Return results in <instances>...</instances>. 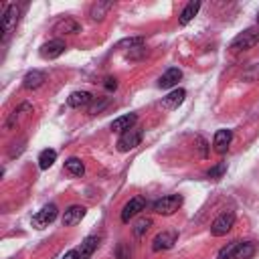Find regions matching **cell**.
<instances>
[{
  "label": "cell",
  "mask_w": 259,
  "mask_h": 259,
  "mask_svg": "<svg viewBox=\"0 0 259 259\" xmlns=\"http://www.w3.org/2000/svg\"><path fill=\"white\" fill-rule=\"evenodd\" d=\"M111 8H113V2H95L89 8V16H91V20H103Z\"/></svg>",
  "instance_id": "19"
},
{
  "label": "cell",
  "mask_w": 259,
  "mask_h": 259,
  "mask_svg": "<svg viewBox=\"0 0 259 259\" xmlns=\"http://www.w3.org/2000/svg\"><path fill=\"white\" fill-rule=\"evenodd\" d=\"M237 245H239V241H233V243H229L227 247H223V249L219 251L217 259H233V255H235V249H237Z\"/></svg>",
  "instance_id": "27"
},
{
  "label": "cell",
  "mask_w": 259,
  "mask_h": 259,
  "mask_svg": "<svg viewBox=\"0 0 259 259\" xmlns=\"http://www.w3.org/2000/svg\"><path fill=\"white\" fill-rule=\"evenodd\" d=\"M63 259H81V255H79V251L77 249H71V251H67L65 253V257Z\"/></svg>",
  "instance_id": "33"
},
{
  "label": "cell",
  "mask_w": 259,
  "mask_h": 259,
  "mask_svg": "<svg viewBox=\"0 0 259 259\" xmlns=\"http://www.w3.org/2000/svg\"><path fill=\"white\" fill-rule=\"evenodd\" d=\"M257 20H259V14H257Z\"/></svg>",
  "instance_id": "34"
},
{
  "label": "cell",
  "mask_w": 259,
  "mask_h": 259,
  "mask_svg": "<svg viewBox=\"0 0 259 259\" xmlns=\"http://www.w3.org/2000/svg\"><path fill=\"white\" fill-rule=\"evenodd\" d=\"M176 239H178V235H176L174 231H162V233H158V235L154 237L152 249H154L156 253H158V251H168V249L174 247Z\"/></svg>",
  "instance_id": "9"
},
{
  "label": "cell",
  "mask_w": 259,
  "mask_h": 259,
  "mask_svg": "<svg viewBox=\"0 0 259 259\" xmlns=\"http://www.w3.org/2000/svg\"><path fill=\"white\" fill-rule=\"evenodd\" d=\"M144 208H146V198H142V196L130 198L125 202V206L121 208V221L123 223H130V219H134L136 214H140Z\"/></svg>",
  "instance_id": "7"
},
{
  "label": "cell",
  "mask_w": 259,
  "mask_h": 259,
  "mask_svg": "<svg viewBox=\"0 0 259 259\" xmlns=\"http://www.w3.org/2000/svg\"><path fill=\"white\" fill-rule=\"evenodd\" d=\"M225 168H227V166L221 162V164H217L214 168H210V170L206 172V176H208V178H221V176H223V172H225Z\"/></svg>",
  "instance_id": "30"
},
{
  "label": "cell",
  "mask_w": 259,
  "mask_h": 259,
  "mask_svg": "<svg viewBox=\"0 0 259 259\" xmlns=\"http://www.w3.org/2000/svg\"><path fill=\"white\" fill-rule=\"evenodd\" d=\"M142 138H144V132L138 130V127H132L127 132H123L117 140V150L119 152H130L134 148H138L142 144Z\"/></svg>",
  "instance_id": "5"
},
{
  "label": "cell",
  "mask_w": 259,
  "mask_h": 259,
  "mask_svg": "<svg viewBox=\"0 0 259 259\" xmlns=\"http://www.w3.org/2000/svg\"><path fill=\"white\" fill-rule=\"evenodd\" d=\"M18 18H20V6L18 4H8V8L4 10V16H2V22H0V28H2V40H6L16 24H18Z\"/></svg>",
  "instance_id": "2"
},
{
  "label": "cell",
  "mask_w": 259,
  "mask_h": 259,
  "mask_svg": "<svg viewBox=\"0 0 259 259\" xmlns=\"http://www.w3.org/2000/svg\"><path fill=\"white\" fill-rule=\"evenodd\" d=\"M198 10H200V2H188L186 6H184V10L180 12V18H178V22L184 26V24H188L196 14H198Z\"/></svg>",
  "instance_id": "21"
},
{
  "label": "cell",
  "mask_w": 259,
  "mask_h": 259,
  "mask_svg": "<svg viewBox=\"0 0 259 259\" xmlns=\"http://www.w3.org/2000/svg\"><path fill=\"white\" fill-rule=\"evenodd\" d=\"M196 148H198V154H200V158H206L208 156V148H206V142H204V138H200V136H196Z\"/></svg>",
  "instance_id": "31"
},
{
  "label": "cell",
  "mask_w": 259,
  "mask_h": 259,
  "mask_svg": "<svg viewBox=\"0 0 259 259\" xmlns=\"http://www.w3.org/2000/svg\"><path fill=\"white\" fill-rule=\"evenodd\" d=\"M259 42V32L255 28H247L243 30L241 34H237L231 42V51L233 53H239V51H247V49H253L255 45Z\"/></svg>",
  "instance_id": "3"
},
{
  "label": "cell",
  "mask_w": 259,
  "mask_h": 259,
  "mask_svg": "<svg viewBox=\"0 0 259 259\" xmlns=\"http://www.w3.org/2000/svg\"><path fill=\"white\" fill-rule=\"evenodd\" d=\"M231 140H233V132L231 130H217L214 138H212V146H214V150L219 154H225L229 144H231Z\"/></svg>",
  "instance_id": "14"
},
{
  "label": "cell",
  "mask_w": 259,
  "mask_h": 259,
  "mask_svg": "<svg viewBox=\"0 0 259 259\" xmlns=\"http://www.w3.org/2000/svg\"><path fill=\"white\" fill-rule=\"evenodd\" d=\"M257 79H259V63H257V65H251V67L243 73V81H249V83H251V81H257Z\"/></svg>",
  "instance_id": "28"
},
{
  "label": "cell",
  "mask_w": 259,
  "mask_h": 259,
  "mask_svg": "<svg viewBox=\"0 0 259 259\" xmlns=\"http://www.w3.org/2000/svg\"><path fill=\"white\" fill-rule=\"evenodd\" d=\"M85 212H87V208L81 206V204L69 206V208L65 210V214H63V225H65V227H75V225H79V223L83 221Z\"/></svg>",
  "instance_id": "10"
},
{
  "label": "cell",
  "mask_w": 259,
  "mask_h": 259,
  "mask_svg": "<svg viewBox=\"0 0 259 259\" xmlns=\"http://www.w3.org/2000/svg\"><path fill=\"white\" fill-rule=\"evenodd\" d=\"M253 255H255V245H253L251 241H243V243L239 241L233 259H251Z\"/></svg>",
  "instance_id": "22"
},
{
  "label": "cell",
  "mask_w": 259,
  "mask_h": 259,
  "mask_svg": "<svg viewBox=\"0 0 259 259\" xmlns=\"http://www.w3.org/2000/svg\"><path fill=\"white\" fill-rule=\"evenodd\" d=\"M150 227H152V219H140V221H136V225H134V235H136V237H142Z\"/></svg>",
  "instance_id": "26"
},
{
  "label": "cell",
  "mask_w": 259,
  "mask_h": 259,
  "mask_svg": "<svg viewBox=\"0 0 259 259\" xmlns=\"http://www.w3.org/2000/svg\"><path fill=\"white\" fill-rule=\"evenodd\" d=\"M115 49H119V51H136V49H144V36H134V38H121L117 45H115Z\"/></svg>",
  "instance_id": "24"
},
{
  "label": "cell",
  "mask_w": 259,
  "mask_h": 259,
  "mask_svg": "<svg viewBox=\"0 0 259 259\" xmlns=\"http://www.w3.org/2000/svg\"><path fill=\"white\" fill-rule=\"evenodd\" d=\"M138 121V115L136 113H125V115H119L111 121V132H127L134 127V123Z\"/></svg>",
  "instance_id": "16"
},
{
  "label": "cell",
  "mask_w": 259,
  "mask_h": 259,
  "mask_svg": "<svg viewBox=\"0 0 259 259\" xmlns=\"http://www.w3.org/2000/svg\"><path fill=\"white\" fill-rule=\"evenodd\" d=\"M28 113H32V105H30V103H20L18 109H14V111L10 113V117H8V121H6V127L12 130V127L16 125V121H18L20 117H26Z\"/></svg>",
  "instance_id": "20"
},
{
  "label": "cell",
  "mask_w": 259,
  "mask_h": 259,
  "mask_svg": "<svg viewBox=\"0 0 259 259\" xmlns=\"http://www.w3.org/2000/svg\"><path fill=\"white\" fill-rule=\"evenodd\" d=\"M233 225H235V212L225 210V212H221V214L212 221V225H210V235H212V237H223V235H227V233L233 229Z\"/></svg>",
  "instance_id": "4"
},
{
  "label": "cell",
  "mask_w": 259,
  "mask_h": 259,
  "mask_svg": "<svg viewBox=\"0 0 259 259\" xmlns=\"http://www.w3.org/2000/svg\"><path fill=\"white\" fill-rule=\"evenodd\" d=\"M45 81H47V75H45L42 71H38V69H32V71H28V73L24 75L22 87L28 89V91H32V89H38Z\"/></svg>",
  "instance_id": "11"
},
{
  "label": "cell",
  "mask_w": 259,
  "mask_h": 259,
  "mask_svg": "<svg viewBox=\"0 0 259 259\" xmlns=\"http://www.w3.org/2000/svg\"><path fill=\"white\" fill-rule=\"evenodd\" d=\"M103 85H105V89H107V91H111V89H115V87H117V79H113V77H107Z\"/></svg>",
  "instance_id": "32"
},
{
  "label": "cell",
  "mask_w": 259,
  "mask_h": 259,
  "mask_svg": "<svg viewBox=\"0 0 259 259\" xmlns=\"http://www.w3.org/2000/svg\"><path fill=\"white\" fill-rule=\"evenodd\" d=\"M115 257H117V259H130V257H132V249L127 247V243H119V245H117Z\"/></svg>",
  "instance_id": "29"
},
{
  "label": "cell",
  "mask_w": 259,
  "mask_h": 259,
  "mask_svg": "<svg viewBox=\"0 0 259 259\" xmlns=\"http://www.w3.org/2000/svg\"><path fill=\"white\" fill-rule=\"evenodd\" d=\"M97 245H99V239H97V237H93V235L85 237V239H83V243H81V247L77 249V251H79V255H81V259H89V257L95 253Z\"/></svg>",
  "instance_id": "18"
},
{
  "label": "cell",
  "mask_w": 259,
  "mask_h": 259,
  "mask_svg": "<svg viewBox=\"0 0 259 259\" xmlns=\"http://www.w3.org/2000/svg\"><path fill=\"white\" fill-rule=\"evenodd\" d=\"M65 170H67L69 174H73V176H83V174H85V166H83V162H81L79 158H69V160H65Z\"/></svg>",
  "instance_id": "25"
},
{
  "label": "cell",
  "mask_w": 259,
  "mask_h": 259,
  "mask_svg": "<svg viewBox=\"0 0 259 259\" xmlns=\"http://www.w3.org/2000/svg\"><path fill=\"white\" fill-rule=\"evenodd\" d=\"M180 206H182V196H180V194H168V196L158 198V200L152 204V210H154L156 214L170 217V214H174Z\"/></svg>",
  "instance_id": "1"
},
{
  "label": "cell",
  "mask_w": 259,
  "mask_h": 259,
  "mask_svg": "<svg viewBox=\"0 0 259 259\" xmlns=\"http://www.w3.org/2000/svg\"><path fill=\"white\" fill-rule=\"evenodd\" d=\"M180 79H182V71L176 69V67H170V69L158 79V87H160V89H170V87L178 85Z\"/></svg>",
  "instance_id": "13"
},
{
  "label": "cell",
  "mask_w": 259,
  "mask_h": 259,
  "mask_svg": "<svg viewBox=\"0 0 259 259\" xmlns=\"http://www.w3.org/2000/svg\"><path fill=\"white\" fill-rule=\"evenodd\" d=\"M184 97H186V91L184 89H174V91H170L162 99V107H166V109H178V105H182Z\"/></svg>",
  "instance_id": "17"
},
{
  "label": "cell",
  "mask_w": 259,
  "mask_h": 259,
  "mask_svg": "<svg viewBox=\"0 0 259 259\" xmlns=\"http://www.w3.org/2000/svg\"><path fill=\"white\" fill-rule=\"evenodd\" d=\"M65 49H67V45H65V40H61V38H53V40H49V42H45L42 47H40V57L42 59H57V57H61L63 53H65Z\"/></svg>",
  "instance_id": "8"
},
{
  "label": "cell",
  "mask_w": 259,
  "mask_h": 259,
  "mask_svg": "<svg viewBox=\"0 0 259 259\" xmlns=\"http://www.w3.org/2000/svg\"><path fill=\"white\" fill-rule=\"evenodd\" d=\"M55 32L57 34H77L81 32V24L75 20V18H61L57 24H55Z\"/></svg>",
  "instance_id": "15"
},
{
  "label": "cell",
  "mask_w": 259,
  "mask_h": 259,
  "mask_svg": "<svg viewBox=\"0 0 259 259\" xmlns=\"http://www.w3.org/2000/svg\"><path fill=\"white\" fill-rule=\"evenodd\" d=\"M55 160H57V150L47 148V150H42V152L38 154V168H40V170H49V168L55 164Z\"/></svg>",
  "instance_id": "23"
},
{
  "label": "cell",
  "mask_w": 259,
  "mask_h": 259,
  "mask_svg": "<svg viewBox=\"0 0 259 259\" xmlns=\"http://www.w3.org/2000/svg\"><path fill=\"white\" fill-rule=\"evenodd\" d=\"M57 214H59L57 206H55V204H47V206H42V208L32 217V227H34V229H45V227H49V225L57 219Z\"/></svg>",
  "instance_id": "6"
},
{
  "label": "cell",
  "mask_w": 259,
  "mask_h": 259,
  "mask_svg": "<svg viewBox=\"0 0 259 259\" xmlns=\"http://www.w3.org/2000/svg\"><path fill=\"white\" fill-rule=\"evenodd\" d=\"M93 99H95V97H93L89 91H73V93L67 97V105L79 109V107H87L89 103H93Z\"/></svg>",
  "instance_id": "12"
}]
</instances>
